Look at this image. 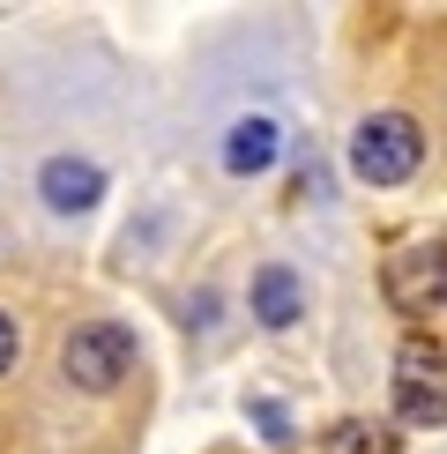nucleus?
<instances>
[{
	"label": "nucleus",
	"instance_id": "obj_1",
	"mask_svg": "<svg viewBox=\"0 0 447 454\" xmlns=\"http://www.w3.org/2000/svg\"><path fill=\"white\" fill-rule=\"evenodd\" d=\"M425 157V135L403 120V112H372V120L350 135V172L365 186H403Z\"/></svg>",
	"mask_w": 447,
	"mask_h": 454
},
{
	"label": "nucleus",
	"instance_id": "obj_4",
	"mask_svg": "<svg viewBox=\"0 0 447 454\" xmlns=\"http://www.w3.org/2000/svg\"><path fill=\"white\" fill-rule=\"evenodd\" d=\"M37 194H45V209H60V216H82L90 201L105 194V172L90 157H52L45 172H37Z\"/></svg>",
	"mask_w": 447,
	"mask_h": 454
},
{
	"label": "nucleus",
	"instance_id": "obj_7",
	"mask_svg": "<svg viewBox=\"0 0 447 454\" xmlns=\"http://www.w3.org/2000/svg\"><path fill=\"white\" fill-rule=\"evenodd\" d=\"M396 387H447V357L410 335V343L396 350Z\"/></svg>",
	"mask_w": 447,
	"mask_h": 454
},
{
	"label": "nucleus",
	"instance_id": "obj_6",
	"mask_svg": "<svg viewBox=\"0 0 447 454\" xmlns=\"http://www.w3.org/2000/svg\"><path fill=\"white\" fill-rule=\"evenodd\" d=\"M254 313H261V328H291V320L306 313L298 276H291V269H261V276H254Z\"/></svg>",
	"mask_w": 447,
	"mask_h": 454
},
{
	"label": "nucleus",
	"instance_id": "obj_11",
	"mask_svg": "<svg viewBox=\"0 0 447 454\" xmlns=\"http://www.w3.org/2000/svg\"><path fill=\"white\" fill-rule=\"evenodd\" d=\"M15 350H23V343H15V320H8V313H0V372H8V365H15Z\"/></svg>",
	"mask_w": 447,
	"mask_h": 454
},
{
	"label": "nucleus",
	"instance_id": "obj_3",
	"mask_svg": "<svg viewBox=\"0 0 447 454\" xmlns=\"http://www.w3.org/2000/svg\"><path fill=\"white\" fill-rule=\"evenodd\" d=\"M388 306L396 313H433L447 306V239H418L388 261Z\"/></svg>",
	"mask_w": 447,
	"mask_h": 454
},
{
	"label": "nucleus",
	"instance_id": "obj_5",
	"mask_svg": "<svg viewBox=\"0 0 447 454\" xmlns=\"http://www.w3.org/2000/svg\"><path fill=\"white\" fill-rule=\"evenodd\" d=\"M276 157H284V127H276L269 112H254V120H239L231 135H224V164H231L239 179H254V172H269Z\"/></svg>",
	"mask_w": 447,
	"mask_h": 454
},
{
	"label": "nucleus",
	"instance_id": "obj_2",
	"mask_svg": "<svg viewBox=\"0 0 447 454\" xmlns=\"http://www.w3.org/2000/svg\"><path fill=\"white\" fill-rule=\"evenodd\" d=\"M60 372L74 387H90V395L120 387L127 372H135V335H127L120 320H82V328L60 343Z\"/></svg>",
	"mask_w": 447,
	"mask_h": 454
},
{
	"label": "nucleus",
	"instance_id": "obj_10",
	"mask_svg": "<svg viewBox=\"0 0 447 454\" xmlns=\"http://www.w3.org/2000/svg\"><path fill=\"white\" fill-rule=\"evenodd\" d=\"M254 425H261V440H269V447H291V440H298V432H291V418H284L276 403H254Z\"/></svg>",
	"mask_w": 447,
	"mask_h": 454
},
{
	"label": "nucleus",
	"instance_id": "obj_9",
	"mask_svg": "<svg viewBox=\"0 0 447 454\" xmlns=\"http://www.w3.org/2000/svg\"><path fill=\"white\" fill-rule=\"evenodd\" d=\"M403 425H447V387H396Z\"/></svg>",
	"mask_w": 447,
	"mask_h": 454
},
{
	"label": "nucleus",
	"instance_id": "obj_8",
	"mask_svg": "<svg viewBox=\"0 0 447 454\" xmlns=\"http://www.w3.org/2000/svg\"><path fill=\"white\" fill-rule=\"evenodd\" d=\"M321 454H396V440H388L380 425H365V418H343V425L321 440Z\"/></svg>",
	"mask_w": 447,
	"mask_h": 454
}]
</instances>
